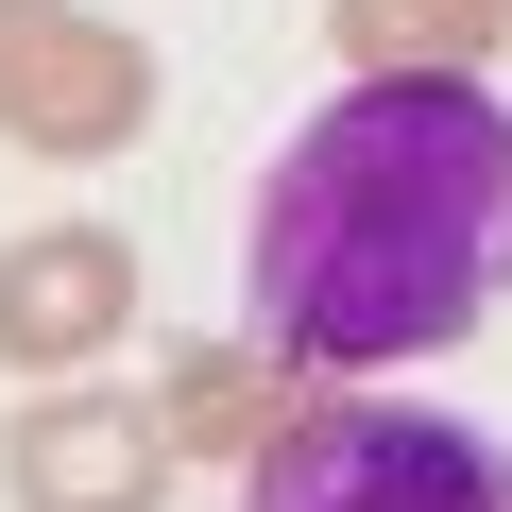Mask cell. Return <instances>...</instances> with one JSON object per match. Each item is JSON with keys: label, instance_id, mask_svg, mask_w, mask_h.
Returning <instances> with one entry per match:
<instances>
[{"label": "cell", "instance_id": "1", "mask_svg": "<svg viewBox=\"0 0 512 512\" xmlns=\"http://www.w3.org/2000/svg\"><path fill=\"white\" fill-rule=\"evenodd\" d=\"M239 342L291 376L444 359L512 308V86H342L239 222Z\"/></svg>", "mask_w": 512, "mask_h": 512}, {"label": "cell", "instance_id": "2", "mask_svg": "<svg viewBox=\"0 0 512 512\" xmlns=\"http://www.w3.org/2000/svg\"><path fill=\"white\" fill-rule=\"evenodd\" d=\"M239 512H512V444L410 393H308L239 461Z\"/></svg>", "mask_w": 512, "mask_h": 512}, {"label": "cell", "instance_id": "3", "mask_svg": "<svg viewBox=\"0 0 512 512\" xmlns=\"http://www.w3.org/2000/svg\"><path fill=\"white\" fill-rule=\"evenodd\" d=\"M0 137L86 171L154 137V35L103 18V0H0Z\"/></svg>", "mask_w": 512, "mask_h": 512}, {"label": "cell", "instance_id": "4", "mask_svg": "<svg viewBox=\"0 0 512 512\" xmlns=\"http://www.w3.org/2000/svg\"><path fill=\"white\" fill-rule=\"evenodd\" d=\"M120 325H137V239L120 222H18L0 239V359L35 393H69L86 359H120Z\"/></svg>", "mask_w": 512, "mask_h": 512}, {"label": "cell", "instance_id": "5", "mask_svg": "<svg viewBox=\"0 0 512 512\" xmlns=\"http://www.w3.org/2000/svg\"><path fill=\"white\" fill-rule=\"evenodd\" d=\"M171 427H154V393H35L18 427H0V495L18 512H171Z\"/></svg>", "mask_w": 512, "mask_h": 512}, {"label": "cell", "instance_id": "6", "mask_svg": "<svg viewBox=\"0 0 512 512\" xmlns=\"http://www.w3.org/2000/svg\"><path fill=\"white\" fill-rule=\"evenodd\" d=\"M291 410H308V376L256 359V342H171V359H154V427H171V461H205V478H239Z\"/></svg>", "mask_w": 512, "mask_h": 512}, {"label": "cell", "instance_id": "7", "mask_svg": "<svg viewBox=\"0 0 512 512\" xmlns=\"http://www.w3.org/2000/svg\"><path fill=\"white\" fill-rule=\"evenodd\" d=\"M325 52L359 69V86H495V52H512V0H325Z\"/></svg>", "mask_w": 512, "mask_h": 512}]
</instances>
